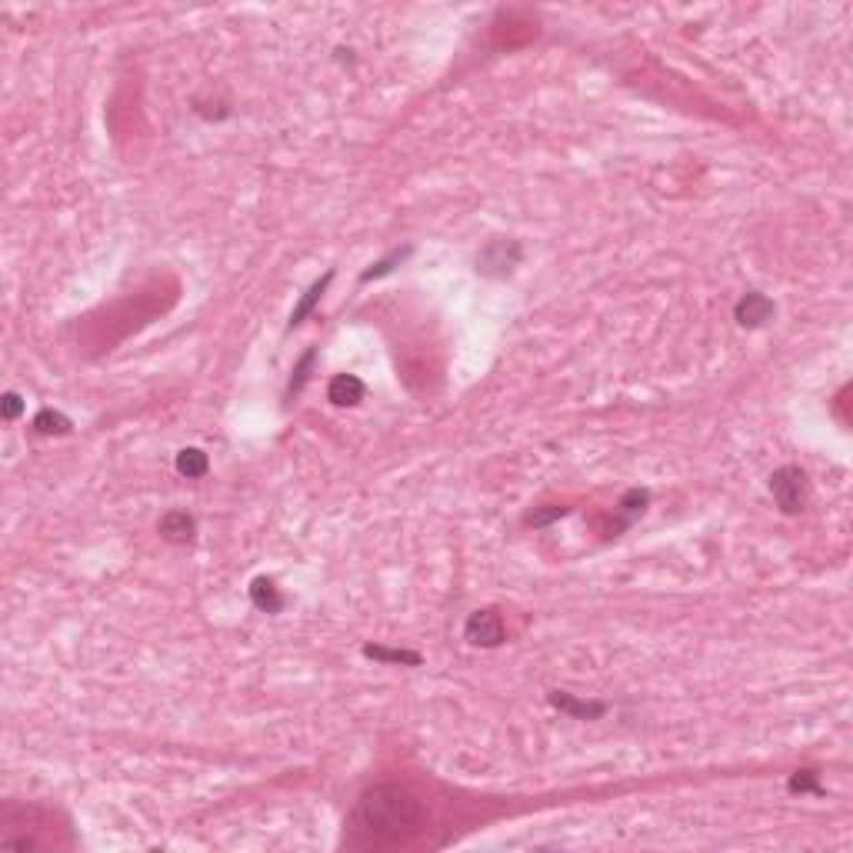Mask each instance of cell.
I'll return each instance as SVG.
<instances>
[{
	"instance_id": "obj_1",
	"label": "cell",
	"mask_w": 853,
	"mask_h": 853,
	"mask_svg": "<svg viewBox=\"0 0 853 853\" xmlns=\"http://www.w3.org/2000/svg\"><path fill=\"white\" fill-rule=\"evenodd\" d=\"M361 821L377 833H400L420 821V800L404 787L383 784L363 793L361 800Z\"/></svg>"
},
{
	"instance_id": "obj_2",
	"label": "cell",
	"mask_w": 853,
	"mask_h": 853,
	"mask_svg": "<svg viewBox=\"0 0 853 853\" xmlns=\"http://www.w3.org/2000/svg\"><path fill=\"white\" fill-rule=\"evenodd\" d=\"M770 497L780 507V514L797 517L810 500V477L807 471H800L797 463L777 467L770 473Z\"/></svg>"
},
{
	"instance_id": "obj_3",
	"label": "cell",
	"mask_w": 853,
	"mask_h": 853,
	"mask_svg": "<svg viewBox=\"0 0 853 853\" xmlns=\"http://www.w3.org/2000/svg\"><path fill=\"white\" fill-rule=\"evenodd\" d=\"M463 640L471 647H483V650L500 647L507 640V624H503L500 610H493V607L473 610L467 617V624H463Z\"/></svg>"
},
{
	"instance_id": "obj_4",
	"label": "cell",
	"mask_w": 853,
	"mask_h": 853,
	"mask_svg": "<svg viewBox=\"0 0 853 853\" xmlns=\"http://www.w3.org/2000/svg\"><path fill=\"white\" fill-rule=\"evenodd\" d=\"M520 257H524V247H520L517 241H491L481 253H477V274L500 280V277L514 274V267L520 263Z\"/></svg>"
},
{
	"instance_id": "obj_5",
	"label": "cell",
	"mask_w": 853,
	"mask_h": 853,
	"mask_svg": "<svg viewBox=\"0 0 853 853\" xmlns=\"http://www.w3.org/2000/svg\"><path fill=\"white\" fill-rule=\"evenodd\" d=\"M647 507H650V491H647V487H630V491H624L620 500H617V507H613L610 527H607L603 537H620L627 527L637 524V520L647 514Z\"/></svg>"
},
{
	"instance_id": "obj_6",
	"label": "cell",
	"mask_w": 853,
	"mask_h": 853,
	"mask_svg": "<svg viewBox=\"0 0 853 853\" xmlns=\"http://www.w3.org/2000/svg\"><path fill=\"white\" fill-rule=\"evenodd\" d=\"M774 314H777V304L770 300L766 294H760V290H750V294H744L740 300H737V307H733V317H737V324L747 330L754 327H764L766 320H774Z\"/></svg>"
},
{
	"instance_id": "obj_7",
	"label": "cell",
	"mask_w": 853,
	"mask_h": 853,
	"mask_svg": "<svg viewBox=\"0 0 853 853\" xmlns=\"http://www.w3.org/2000/svg\"><path fill=\"white\" fill-rule=\"evenodd\" d=\"M547 701H550V707H557L560 713H567L570 720H601L603 713H607V703L603 701H580V697H573V693H567V690H550Z\"/></svg>"
},
{
	"instance_id": "obj_8",
	"label": "cell",
	"mask_w": 853,
	"mask_h": 853,
	"mask_svg": "<svg viewBox=\"0 0 853 853\" xmlns=\"http://www.w3.org/2000/svg\"><path fill=\"white\" fill-rule=\"evenodd\" d=\"M157 534L164 537L167 544H194L197 537V520L187 514V510H167L157 524Z\"/></svg>"
},
{
	"instance_id": "obj_9",
	"label": "cell",
	"mask_w": 853,
	"mask_h": 853,
	"mask_svg": "<svg viewBox=\"0 0 853 853\" xmlns=\"http://www.w3.org/2000/svg\"><path fill=\"white\" fill-rule=\"evenodd\" d=\"M367 397V387L357 373H337L334 381L327 383V400L334 407H357Z\"/></svg>"
},
{
	"instance_id": "obj_10",
	"label": "cell",
	"mask_w": 853,
	"mask_h": 853,
	"mask_svg": "<svg viewBox=\"0 0 853 853\" xmlns=\"http://www.w3.org/2000/svg\"><path fill=\"white\" fill-rule=\"evenodd\" d=\"M363 656L373 664H387V667H420L424 656L417 650H404V647H383V644H363Z\"/></svg>"
},
{
	"instance_id": "obj_11",
	"label": "cell",
	"mask_w": 853,
	"mask_h": 853,
	"mask_svg": "<svg viewBox=\"0 0 853 853\" xmlns=\"http://www.w3.org/2000/svg\"><path fill=\"white\" fill-rule=\"evenodd\" d=\"M251 603L261 613H280L284 610V593L277 591V583L271 577H253L251 580Z\"/></svg>"
},
{
	"instance_id": "obj_12",
	"label": "cell",
	"mask_w": 853,
	"mask_h": 853,
	"mask_svg": "<svg viewBox=\"0 0 853 853\" xmlns=\"http://www.w3.org/2000/svg\"><path fill=\"white\" fill-rule=\"evenodd\" d=\"M330 280H334V271H327V274L320 277V280H314V284H310V290H307V294L300 297V300H297L294 310H290V324H287V327H290V330L300 327V324H304V320L310 317V314H314V307L320 304V297L327 294Z\"/></svg>"
},
{
	"instance_id": "obj_13",
	"label": "cell",
	"mask_w": 853,
	"mask_h": 853,
	"mask_svg": "<svg viewBox=\"0 0 853 853\" xmlns=\"http://www.w3.org/2000/svg\"><path fill=\"white\" fill-rule=\"evenodd\" d=\"M31 426L41 434V437H67V434H74V420H70L67 414H60V410H50V407L37 410Z\"/></svg>"
},
{
	"instance_id": "obj_14",
	"label": "cell",
	"mask_w": 853,
	"mask_h": 853,
	"mask_svg": "<svg viewBox=\"0 0 853 853\" xmlns=\"http://www.w3.org/2000/svg\"><path fill=\"white\" fill-rule=\"evenodd\" d=\"M174 467L180 477H187V481H200V477H207V471H210V457L200 447H184L180 454H177Z\"/></svg>"
},
{
	"instance_id": "obj_15",
	"label": "cell",
	"mask_w": 853,
	"mask_h": 853,
	"mask_svg": "<svg viewBox=\"0 0 853 853\" xmlns=\"http://www.w3.org/2000/svg\"><path fill=\"white\" fill-rule=\"evenodd\" d=\"M414 253V247H397V251H390L383 261H377V263H371L367 271L361 274V284H371V280H381V277H387V274H394L397 267L407 261Z\"/></svg>"
},
{
	"instance_id": "obj_16",
	"label": "cell",
	"mask_w": 853,
	"mask_h": 853,
	"mask_svg": "<svg viewBox=\"0 0 853 853\" xmlns=\"http://www.w3.org/2000/svg\"><path fill=\"white\" fill-rule=\"evenodd\" d=\"M317 363V347H310V351L300 357V363L294 367V373H290V383H287V404L294 400L300 390L307 387V381H310V367Z\"/></svg>"
},
{
	"instance_id": "obj_17",
	"label": "cell",
	"mask_w": 853,
	"mask_h": 853,
	"mask_svg": "<svg viewBox=\"0 0 853 853\" xmlns=\"http://www.w3.org/2000/svg\"><path fill=\"white\" fill-rule=\"evenodd\" d=\"M787 790L790 793H823L821 774L817 770H797V774H790Z\"/></svg>"
},
{
	"instance_id": "obj_18",
	"label": "cell",
	"mask_w": 853,
	"mask_h": 853,
	"mask_svg": "<svg viewBox=\"0 0 853 853\" xmlns=\"http://www.w3.org/2000/svg\"><path fill=\"white\" fill-rule=\"evenodd\" d=\"M570 507H564V503H547V507H534L530 514H527V524L530 527H547L554 524V520H560V517H567Z\"/></svg>"
},
{
	"instance_id": "obj_19",
	"label": "cell",
	"mask_w": 853,
	"mask_h": 853,
	"mask_svg": "<svg viewBox=\"0 0 853 853\" xmlns=\"http://www.w3.org/2000/svg\"><path fill=\"white\" fill-rule=\"evenodd\" d=\"M21 414H23V397L14 394V390H7V394H4V400H0V417L11 424V420H17Z\"/></svg>"
}]
</instances>
